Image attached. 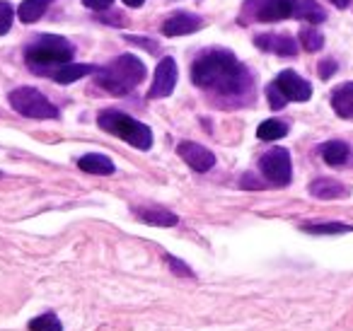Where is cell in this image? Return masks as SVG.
<instances>
[{
	"instance_id": "obj_1",
	"label": "cell",
	"mask_w": 353,
	"mask_h": 331,
	"mask_svg": "<svg viewBox=\"0 0 353 331\" xmlns=\"http://www.w3.org/2000/svg\"><path fill=\"white\" fill-rule=\"evenodd\" d=\"M192 80L196 88L223 94V97H237L250 85L247 68L230 51H208V54H203L194 63Z\"/></svg>"
},
{
	"instance_id": "obj_2",
	"label": "cell",
	"mask_w": 353,
	"mask_h": 331,
	"mask_svg": "<svg viewBox=\"0 0 353 331\" xmlns=\"http://www.w3.org/2000/svg\"><path fill=\"white\" fill-rule=\"evenodd\" d=\"M143 78H145L143 61H138V56L133 54H123L109 61L104 68H99L97 75H94V83L102 90H107L109 94L123 97V94L133 92L143 83Z\"/></svg>"
},
{
	"instance_id": "obj_3",
	"label": "cell",
	"mask_w": 353,
	"mask_h": 331,
	"mask_svg": "<svg viewBox=\"0 0 353 331\" xmlns=\"http://www.w3.org/2000/svg\"><path fill=\"white\" fill-rule=\"evenodd\" d=\"M27 66L37 73H51V66H63L73 59V44L59 34H41L27 46Z\"/></svg>"
},
{
	"instance_id": "obj_4",
	"label": "cell",
	"mask_w": 353,
	"mask_h": 331,
	"mask_svg": "<svg viewBox=\"0 0 353 331\" xmlns=\"http://www.w3.org/2000/svg\"><path fill=\"white\" fill-rule=\"evenodd\" d=\"M97 123L102 131L121 138V141H126L128 146L138 148V150H150L152 148V131L145 123L128 117V114L117 112V109H104V112H99Z\"/></svg>"
},
{
	"instance_id": "obj_5",
	"label": "cell",
	"mask_w": 353,
	"mask_h": 331,
	"mask_svg": "<svg viewBox=\"0 0 353 331\" xmlns=\"http://www.w3.org/2000/svg\"><path fill=\"white\" fill-rule=\"evenodd\" d=\"M10 107L27 119H59V109L34 88H17L10 92Z\"/></svg>"
},
{
	"instance_id": "obj_6",
	"label": "cell",
	"mask_w": 353,
	"mask_h": 331,
	"mask_svg": "<svg viewBox=\"0 0 353 331\" xmlns=\"http://www.w3.org/2000/svg\"><path fill=\"white\" fill-rule=\"evenodd\" d=\"M298 0H247L242 6V22H281L293 17Z\"/></svg>"
},
{
	"instance_id": "obj_7",
	"label": "cell",
	"mask_w": 353,
	"mask_h": 331,
	"mask_svg": "<svg viewBox=\"0 0 353 331\" xmlns=\"http://www.w3.org/2000/svg\"><path fill=\"white\" fill-rule=\"evenodd\" d=\"M259 170L266 181L274 186H288L293 179V165H290V152L285 148H274L264 152L259 160Z\"/></svg>"
},
{
	"instance_id": "obj_8",
	"label": "cell",
	"mask_w": 353,
	"mask_h": 331,
	"mask_svg": "<svg viewBox=\"0 0 353 331\" xmlns=\"http://www.w3.org/2000/svg\"><path fill=\"white\" fill-rule=\"evenodd\" d=\"M274 85L281 90V94H283L288 102H307V99L312 97V85H310L307 80L300 78L298 73H293V70L279 73V78L274 80Z\"/></svg>"
},
{
	"instance_id": "obj_9",
	"label": "cell",
	"mask_w": 353,
	"mask_h": 331,
	"mask_svg": "<svg viewBox=\"0 0 353 331\" xmlns=\"http://www.w3.org/2000/svg\"><path fill=\"white\" fill-rule=\"evenodd\" d=\"M174 85H176V63H174V59L165 56L155 68V80H152V88H150V92H148V97L150 99L170 97Z\"/></svg>"
},
{
	"instance_id": "obj_10",
	"label": "cell",
	"mask_w": 353,
	"mask_h": 331,
	"mask_svg": "<svg viewBox=\"0 0 353 331\" xmlns=\"http://www.w3.org/2000/svg\"><path fill=\"white\" fill-rule=\"evenodd\" d=\"M176 152H179V157H182L194 172H208L216 167V155H213L208 148L199 146V143H192V141L179 143Z\"/></svg>"
},
{
	"instance_id": "obj_11",
	"label": "cell",
	"mask_w": 353,
	"mask_h": 331,
	"mask_svg": "<svg viewBox=\"0 0 353 331\" xmlns=\"http://www.w3.org/2000/svg\"><path fill=\"white\" fill-rule=\"evenodd\" d=\"M203 27V20L196 15H192V12H174V15L170 17V20L162 25V34L167 37H187L192 34V32L201 30Z\"/></svg>"
},
{
	"instance_id": "obj_12",
	"label": "cell",
	"mask_w": 353,
	"mask_h": 331,
	"mask_svg": "<svg viewBox=\"0 0 353 331\" xmlns=\"http://www.w3.org/2000/svg\"><path fill=\"white\" fill-rule=\"evenodd\" d=\"M254 46L266 54H279V56H295L298 44L293 37L288 34H259L254 37Z\"/></svg>"
},
{
	"instance_id": "obj_13",
	"label": "cell",
	"mask_w": 353,
	"mask_h": 331,
	"mask_svg": "<svg viewBox=\"0 0 353 331\" xmlns=\"http://www.w3.org/2000/svg\"><path fill=\"white\" fill-rule=\"evenodd\" d=\"M310 194L314 199H322V201H334V199H346L351 194L348 186H343L341 181L336 179H327V177H319L310 184Z\"/></svg>"
},
{
	"instance_id": "obj_14",
	"label": "cell",
	"mask_w": 353,
	"mask_h": 331,
	"mask_svg": "<svg viewBox=\"0 0 353 331\" xmlns=\"http://www.w3.org/2000/svg\"><path fill=\"white\" fill-rule=\"evenodd\" d=\"M90 73H97V68L90 63H63V66H59V68L51 70V78H54V83L70 85Z\"/></svg>"
},
{
	"instance_id": "obj_15",
	"label": "cell",
	"mask_w": 353,
	"mask_h": 331,
	"mask_svg": "<svg viewBox=\"0 0 353 331\" xmlns=\"http://www.w3.org/2000/svg\"><path fill=\"white\" fill-rule=\"evenodd\" d=\"M133 215L143 220L148 225H157V228H174L179 223V215H174L172 210L167 208H133Z\"/></svg>"
},
{
	"instance_id": "obj_16",
	"label": "cell",
	"mask_w": 353,
	"mask_h": 331,
	"mask_svg": "<svg viewBox=\"0 0 353 331\" xmlns=\"http://www.w3.org/2000/svg\"><path fill=\"white\" fill-rule=\"evenodd\" d=\"M332 107L341 119H351L353 121V83H343L334 90Z\"/></svg>"
},
{
	"instance_id": "obj_17",
	"label": "cell",
	"mask_w": 353,
	"mask_h": 331,
	"mask_svg": "<svg viewBox=\"0 0 353 331\" xmlns=\"http://www.w3.org/2000/svg\"><path fill=\"white\" fill-rule=\"evenodd\" d=\"M78 167L88 174H102V177H109L114 174V162L109 160L107 155H99V152H90V155H83L78 160Z\"/></svg>"
},
{
	"instance_id": "obj_18",
	"label": "cell",
	"mask_w": 353,
	"mask_h": 331,
	"mask_svg": "<svg viewBox=\"0 0 353 331\" xmlns=\"http://www.w3.org/2000/svg\"><path fill=\"white\" fill-rule=\"evenodd\" d=\"M319 155H322V160L327 162V165L341 167V165H346L348 155H351V148H348L343 141H329L319 148Z\"/></svg>"
},
{
	"instance_id": "obj_19",
	"label": "cell",
	"mask_w": 353,
	"mask_h": 331,
	"mask_svg": "<svg viewBox=\"0 0 353 331\" xmlns=\"http://www.w3.org/2000/svg\"><path fill=\"white\" fill-rule=\"evenodd\" d=\"M293 17L307 20L310 25H319V22L327 20V12H324V8L319 6V3H314V0H298V3H295Z\"/></svg>"
},
{
	"instance_id": "obj_20",
	"label": "cell",
	"mask_w": 353,
	"mask_h": 331,
	"mask_svg": "<svg viewBox=\"0 0 353 331\" xmlns=\"http://www.w3.org/2000/svg\"><path fill=\"white\" fill-rule=\"evenodd\" d=\"M256 136H259V141H281L288 136V123L281 119H266L256 128Z\"/></svg>"
},
{
	"instance_id": "obj_21",
	"label": "cell",
	"mask_w": 353,
	"mask_h": 331,
	"mask_svg": "<svg viewBox=\"0 0 353 331\" xmlns=\"http://www.w3.org/2000/svg\"><path fill=\"white\" fill-rule=\"evenodd\" d=\"M49 3L51 0H22L17 15H20V20L25 22V25H32V22H37L41 15H44Z\"/></svg>"
},
{
	"instance_id": "obj_22",
	"label": "cell",
	"mask_w": 353,
	"mask_h": 331,
	"mask_svg": "<svg viewBox=\"0 0 353 331\" xmlns=\"http://www.w3.org/2000/svg\"><path fill=\"white\" fill-rule=\"evenodd\" d=\"M305 232L310 234H346V232H353V225H346V223H314V225H303Z\"/></svg>"
},
{
	"instance_id": "obj_23",
	"label": "cell",
	"mask_w": 353,
	"mask_h": 331,
	"mask_svg": "<svg viewBox=\"0 0 353 331\" xmlns=\"http://www.w3.org/2000/svg\"><path fill=\"white\" fill-rule=\"evenodd\" d=\"M30 331H63V324L54 312H46L30 321Z\"/></svg>"
},
{
	"instance_id": "obj_24",
	"label": "cell",
	"mask_w": 353,
	"mask_h": 331,
	"mask_svg": "<svg viewBox=\"0 0 353 331\" xmlns=\"http://www.w3.org/2000/svg\"><path fill=\"white\" fill-rule=\"evenodd\" d=\"M300 41H303V46L307 51H319L324 46V37L314 27H303L300 30Z\"/></svg>"
},
{
	"instance_id": "obj_25",
	"label": "cell",
	"mask_w": 353,
	"mask_h": 331,
	"mask_svg": "<svg viewBox=\"0 0 353 331\" xmlns=\"http://www.w3.org/2000/svg\"><path fill=\"white\" fill-rule=\"evenodd\" d=\"M12 17H15L12 6L10 3H6V0H0V34H8V32H10Z\"/></svg>"
},
{
	"instance_id": "obj_26",
	"label": "cell",
	"mask_w": 353,
	"mask_h": 331,
	"mask_svg": "<svg viewBox=\"0 0 353 331\" xmlns=\"http://www.w3.org/2000/svg\"><path fill=\"white\" fill-rule=\"evenodd\" d=\"M266 97H269V104H271V109H276V112H279V109H283L285 104H288V99H285L283 94H281V90L276 88L274 83H271L269 88H266Z\"/></svg>"
},
{
	"instance_id": "obj_27",
	"label": "cell",
	"mask_w": 353,
	"mask_h": 331,
	"mask_svg": "<svg viewBox=\"0 0 353 331\" xmlns=\"http://www.w3.org/2000/svg\"><path fill=\"white\" fill-rule=\"evenodd\" d=\"M165 259H167V263H170V268L176 273V276H184V278H192V276H194V271L187 266V263L182 261V259H174L172 254H167Z\"/></svg>"
},
{
	"instance_id": "obj_28",
	"label": "cell",
	"mask_w": 353,
	"mask_h": 331,
	"mask_svg": "<svg viewBox=\"0 0 353 331\" xmlns=\"http://www.w3.org/2000/svg\"><path fill=\"white\" fill-rule=\"evenodd\" d=\"M334 73H336V61L324 59L322 63H319V78H322V80H329Z\"/></svg>"
},
{
	"instance_id": "obj_29",
	"label": "cell",
	"mask_w": 353,
	"mask_h": 331,
	"mask_svg": "<svg viewBox=\"0 0 353 331\" xmlns=\"http://www.w3.org/2000/svg\"><path fill=\"white\" fill-rule=\"evenodd\" d=\"M85 3V8H90V10H107L109 6H112L114 0H83Z\"/></svg>"
},
{
	"instance_id": "obj_30",
	"label": "cell",
	"mask_w": 353,
	"mask_h": 331,
	"mask_svg": "<svg viewBox=\"0 0 353 331\" xmlns=\"http://www.w3.org/2000/svg\"><path fill=\"white\" fill-rule=\"evenodd\" d=\"M334 8H339V10H346L348 6H351V0H329Z\"/></svg>"
},
{
	"instance_id": "obj_31",
	"label": "cell",
	"mask_w": 353,
	"mask_h": 331,
	"mask_svg": "<svg viewBox=\"0 0 353 331\" xmlns=\"http://www.w3.org/2000/svg\"><path fill=\"white\" fill-rule=\"evenodd\" d=\"M123 3H126L128 8H141L143 3H145V0H123Z\"/></svg>"
}]
</instances>
